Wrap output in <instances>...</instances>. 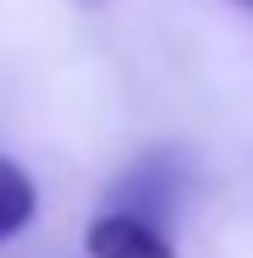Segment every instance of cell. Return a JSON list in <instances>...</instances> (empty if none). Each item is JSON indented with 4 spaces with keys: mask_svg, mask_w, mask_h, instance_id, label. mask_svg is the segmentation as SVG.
Listing matches in <instances>:
<instances>
[{
    "mask_svg": "<svg viewBox=\"0 0 253 258\" xmlns=\"http://www.w3.org/2000/svg\"><path fill=\"white\" fill-rule=\"evenodd\" d=\"M237 6H242V11H253V0H237Z\"/></svg>",
    "mask_w": 253,
    "mask_h": 258,
    "instance_id": "obj_3",
    "label": "cell"
},
{
    "mask_svg": "<svg viewBox=\"0 0 253 258\" xmlns=\"http://www.w3.org/2000/svg\"><path fill=\"white\" fill-rule=\"evenodd\" d=\"M39 209V192H33V176L17 165V159L0 154V242H11Z\"/></svg>",
    "mask_w": 253,
    "mask_h": 258,
    "instance_id": "obj_2",
    "label": "cell"
},
{
    "mask_svg": "<svg viewBox=\"0 0 253 258\" xmlns=\"http://www.w3.org/2000/svg\"><path fill=\"white\" fill-rule=\"evenodd\" d=\"M83 247H88V258H176L165 225L149 220L143 209H110V214H99L88 225Z\"/></svg>",
    "mask_w": 253,
    "mask_h": 258,
    "instance_id": "obj_1",
    "label": "cell"
}]
</instances>
